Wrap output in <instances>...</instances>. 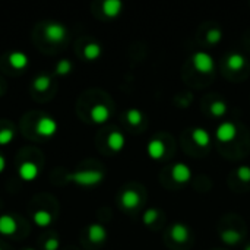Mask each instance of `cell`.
<instances>
[{
	"label": "cell",
	"mask_w": 250,
	"mask_h": 250,
	"mask_svg": "<svg viewBox=\"0 0 250 250\" xmlns=\"http://www.w3.org/2000/svg\"><path fill=\"white\" fill-rule=\"evenodd\" d=\"M66 179L79 186H97L104 180V174L98 170H82L67 174Z\"/></svg>",
	"instance_id": "cell-1"
},
{
	"label": "cell",
	"mask_w": 250,
	"mask_h": 250,
	"mask_svg": "<svg viewBox=\"0 0 250 250\" xmlns=\"http://www.w3.org/2000/svg\"><path fill=\"white\" fill-rule=\"evenodd\" d=\"M44 37L48 42L59 44L67 38V28L60 22H50L44 29Z\"/></svg>",
	"instance_id": "cell-2"
},
{
	"label": "cell",
	"mask_w": 250,
	"mask_h": 250,
	"mask_svg": "<svg viewBox=\"0 0 250 250\" xmlns=\"http://www.w3.org/2000/svg\"><path fill=\"white\" fill-rule=\"evenodd\" d=\"M192 62H193V66L198 72L201 73H209L214 70V59L209 53L207 51H196L193 53L192 56Z\"/></svg>",
	"instance_id": "cell-3"
},
{
	"label": "cell",
	"mask_w": 250,
	"mask_h": 250,
	"mask_svg": "<svg viewBox=\"0 0 250 250\" xmlns=\"http://www.w3.org/2000/svg\"><path fill=\"white\" fill-rule=\"evenodd\" d=\"M57 127H59V126H57V122H56L53 117L45 116V117H41V119L38 120L35 130H37V133H38L40 136L51 138V136H54V135H56Z\"/></svg>",
	"instance_id": "cell-4"
},
{
	"label": "cell",
	"mask_w": 250,
	"mask_h": 250,
	"mask_svg": "<svg viewBox=\"0 0 250 250\" xmlns=\"http://www.w3.org/2000/svg\"><path fill=\"white\" fill-rule=\"evenodd\" d=\"M18 174H19L21 180L29 183V182H34L38 177L40 167L35 163H32V161H23L19 166V168H18Z\"/></svg>",
	"instance_id": "cell-5"
},
{
	"label": "cell",
	"mask_w": 250,
	"mask_h": 250,
	"mask_svg": "<svg viewBox=\"0 0 250 250\" xmlns=\"http://www.w3.org/2000/svg\"><path fill=\"white\" fill-rule=\"evenodd\" d=\"M217 139L221 142H230L236 138L237 135V126L233 122H223L218 127H217Z\"/></svg>",
	"instance_id": "cell-6"
},
{
	"label": "cell",
	"mask_w": 250,
	"mask_h": 250,
	"mask_svg": "<svg viewBox=\"0 0 250 250\" xmlns=\"http://www.w3.org/2000/svg\"><path fill=\"white\" fill-rule=\"evenodd\" d=\"M171 177H173L177 183H180V185L188 183V182L192 179V170H190V167H189L188 164H185V163H177V164H174L173 168H171Z\"/></svg>",
	"instance_id": "cell-7"
},
{
	"label": "cell",
	"mask_w": 250,
	"mask_h": 250,
	"mask_svg": "<svg viewBox=\"0 0 250 250\" xmlns=\"http://www.w3.org/2000/svg\"><path fill=\"white\" fill-rule=\"evenodd\" d=\"M170 237H171L173 242H176V243H179V245H183V243H186V242L189 240L190 231H189V229H188L186 224H183V223H176V224H173L171 229H170Z\"/></svg>",
	"instance_id": "cell-8"
},
{
	"label": "cell",
	"mask_w": 250,
	"mask_h": 250,
	"mask_svg": "<svg viewBox=\"0 0 250 250\" xmlns=\"http://www.w3.org/2000/svg\"><path fill=\"white\" fill-rule=\"evenodd\" d=\"M141 198L136 190L133 189H126L122 196H120V204L125 209H136L139 207Z\"/></svg>",
	"instance_id": "cell-9"
},
{
	"label": "cell",
	"mask_w": 250,
	"mask_h": 250,
	"mask_svg": "<svg viewBox=\"0 0 250 250\" xmlns=\"http://www.w3.org/2000/svg\"><path fill=\"white\" fill-rule=\"evenodd\" d=\"M88 239L94 245H101L107 240V230L101 224H91L88 227Z\"/></svg>",
	"instance_id": "cell-10"
},
{
	"label": "cell",
	"mask_w": 250,
	"mask_h": 250,
	"mask_svg": "<svg viewBox=\"0 0 250 250\" xmlns=\"http://www.w3.org/2000/svg\"><path fill=\"white\" fill-rule=\"evenodd\" d=\"M89 116H91V120H92L94 123L103 125V123H105V122L110 119V110H108V107L104 105V104H95V105L91 108Z\"/></svg>",
	"instance_id": "cell-11"
},
{
	"label": "cell",
	"mask_w": 250,
	"mask_h": 250,
	"mask_svg": "<svg viewBox=\"0 0 250 250\" xmlns=\"http://www.w3.org/2000/svg\"><path fill=\"white\" fill-rule=\"evenodd\" d=\"M16 230H18V223L12 215H9V214L0 215V234L12 236L16 233Z\"/></svg>",
	"instance_id": "cell-12"
},
{
	"label": "cell",
	"mask_w": 250,
	"mask_h": 250,
	"mask_svg": "<svg viewBox=\"0 0 250 250\" xmlns=\"http://www.w3.org/2000/svg\"><path fill=\"white\" fill-rule=\"evenodd\" d=\"M226 63H227V66H229L230 70L239 72V70H242L246 66V57L242 53H239V51H233V53H230L227 56Z\"/></svg>",
	"instance_id": "cell-13"
},
{
	"label": "cell",
	"mask_w": 250,
	"mask_h": 250,
	"mask_svg": "<svg viewBox=\"0 0 250 250\" xmlns=\"http://www.w3.org/2000/svg\"><path fill=\"white\" fill-rule=\"evenodd\" d=\"M146 152L151 158L160 160L166 154V144L160 139H151L146 145Z\"/></svg>",
	"instance_id": "cell-14"
},
{
	"label": "cell",
	"mask_w": 250,
	"mask_h": 250,
	"mask_svg": "<svg viewBox=\"0 0 250 250\" xmlns=\"http://www.w3.org/2000/svg\"><path fill=\"white\" fill-rule=\"evenodd\" d=\"M125 144H126V139H125V135L119 130H113L108 138H107V145L111 151L114 152H119L125 148Z\"/></svg>",
	"instance_id": "cell-15"
},
{
	"label": "cell",
	"mask_w": 250,
	"mask_h": 250,
	"mask_svg": "<svg viewBox=\"0 0 250 250\" xmlns=\"http://www.w3.org/2000/svg\"><path fill=\"white\" fill-rule=\"evenodd\" d=\"M9 63L13 69H18V70H22L28 66L29 63V59L28 56L23 53V51H12L9 54Z\"/></svg>",
	"instance_id": "cell-16"
},
{
	"label": "cell",
	"mask_w": 250,
	"mask_h": 250,
	"mask_svg": "<svg viewBox=\"0 0 250 250\" xmlns=\"http://www.w3.org/2000/svg\"><path fill=\"white\" fill-rule=\"evenodd\" d=\"M192 139L198 146H202V148H207L211 144V135L204 127H195L192 130Z\"/></svg>",
	"instance_id": "cell-17"
},
{
	"label": "cell",
	"mask_w": 250,
	"mask_h": 250,
	"mask_svg": "<svg viewBox=\"0 0 250 250\" xmlns=\"http://www.w3.org/2000/svg\"><path fill=\"white\" fill-rule=\"evenodd\" d=\"M123 3L120 0H105L103 3V12L108 18H116L122 13Z\"/></svg>",
	"instance_id": "cell-18"
},
{
	"label": "cell",
	"mask_w": 250,
	"mask_h": 250,
	"mask_svg": "<svg viewBox=\"0 0 250 250\" xmlns=\"http://www.w3.org/2000/svg\"><path fill=\"white\" fill-rule=\"evenodd\" d=\"M32 220L38 227H48L53 223V214L45 209H38L32 214Z\"/></svg>",
	"instance_id": "cell-19"
},
{
	"label": "cell",
	"mask_w": 250,
	"mask_h": 250,
	"mask_svg": "<svg viewBox=\"0 0 250 250\" xmlns=\"http://www.w3.org/2000/svg\"><path fill=\"white\" fill-rule=\"evenodd\" d=\"M103 54V47L98 42H89L83 47V57L89 62L97 60Z\"/></svg>",
	"instance_id": "cell-20"
},
{
	"label": "cell",
	"mask_w": 250,
	"mask_h": 250,
	"mask_svg": "<svg viewBox=\"0 0 250 250\" xmlns=\"http://www.w3.org/2000/svg\"><path fill=\"white\" fill-rule=\"evenodd\" d=\"M50 85H51V78L48 75H38L32 81V86L38 92H45L50 88Z\"/></svg>",
	"instance_id": "cell-21"
},
{
	"label": "cell",
	"mask_w": 250,
	"mask_h": 250,
	"mask_svg": "<svg viewBox=\"0 0 250 250\" xmlns=\"http://www.w3.org/2000/svg\"><path fill=\"white\" fill-rule=\"evenodd\" d=\"M240 239H242L240 233H239V231H236V230H231V229L224 230V231L221 233V240H223L224 243L230 245V246L237 245V243L240 242Z\"/></svg>",
	"instance_id": "cell-22"
},
{
	"label": "cell",
	"mask_w": 250,
	"mask_h": 250,
	"mask_svg": "<svg viewBox=\"0 0 250 250\" xmlns=\"http://www.w3.org/2000/svg\"><path fill=\"white\" fill-rule=\"evenodd\" d=\"M126 119H127V122H129L132 126H139V125L142 123V120H144V114H142V111L138 110V108H129V110L126 111Z\"/></svg>",
	"instance_id": "cell-23"
},
{
	"label": "cell",
	"mask_w": 250,
	"mask_h": 250,
	"mask_svg": "<svg viewBox=\"0 0 250 250\" xmlns=\"http://www.w3.org/2000/svg\"><path fill=\"white\" fill-rule=\"evenodd\" d=\"M73 69V63L67 59H62L57 64H56V75L59 76H64V75H69Z\"/></svg>",
	"instance_id": "cell-24"
},
{
	"label": "cell",
	"mask_w": 250,
	"mask_h": 250,
	"mask_svg": "<svg viewBox=\"0 0 250 250\" xmlns=\"http://www.w3.org/2000/svg\"><path fill=\"white\" fill-rule=\"evenodd\" d=\"M227 113V104L221 100H217L211 104V114L215 117H223Z\"/></svg>",
	"instance_id": "cell-25"
},
{
	"label": "cell",
	"mask_w": 250,
	"mask_h": 250,
	"mask_svg": "<svg viewBox=\"0 0 250 250\" xmlns=\"http://www.w3.org/2000/svg\"><path fill=\"white\" fill-rule=\"evenodd\" d=\"M221 38H223V31L220 29V28H211L208 32H207V35H205V40H207V42L208 44H218L220 41H221Z\"/></svg>",
	"instance_id": "cell-26"
},
{
	"label": "cell",
	"mask_w": 250,
	"mask_h": 250,
	"mask_svg": "<svg viewBox=\"0 0 250 250\" xmlns=\"http://www.w3.org/2000/svg\"><path fill=\"white\" fill-rule=\"evenodd\" d=\"M15 139V130L7 127L0 130V146H6L9 144H12V141Z\"/></svg>",
	"instance_id": "cell-27"
},
{
	"label": "cell",
	"mask_w": 250,
	"mask_h": 250,
	"mask_svg": "<svg viewBox=\"0 0 250 250\" xmlns=\"http://www.w3.org/2000/svg\"><path fill=\"white\" fill-rule=\"evenodd\" d=\"M157 218H158V211H157V209H154V208H151V209L145 211V214H144V217H142V220H144V223H145L146 226L154 224V223L157 221Z\"/></svg>",
	"instance_id": "cell-28"
},
{
	"label": "cell",
	"mask_w": 250,
	"mask_h": 250,
	"mask_svg": "<svg viewBox=\"0 0 250 250\" xmlns=\"http://www.w3.org/2000/svg\"><path fill=\"white\" fill-rule=\"evenodd\" d=\"M237 177L243 182V183H249L250 182V167L249 166H242L237 168L236 171Z\"/></svg>",
	"instance_id": "cell-29"
},
{
	"label": "cell",
	"mask_w": 250,
	"mask_h": 250,
	"mask_svg": "<svg viewBox=\"0 0 250 250\" xmlns=\"http://www.w3.org/2000/svg\"><path fill=\"white\" fill-rule=\"evenodd\" d=\"M60 248V240L57 237H50L44 243V250H59Z\"/></svg>",
	"instance_id": "cell-30"
},
{
	"label": "cell",
	"mask_w": 250,
	"mask_h": 250,
	"mask_svg": "<svg viewBox=\"0 0 250 250\" xmlns=\"http://www.w3.org/2000/svg\"><path fill=\"white\" fill-rule=\"evenodd\" d=\"M4 168H6V158L0 154V174L4 171Z\"/></svg>",
	"instance_id": "cell-31"
},
{
	"label": "cell",
	"mask_w": 250,
	"mask_h": 250,
	"mask_svg": "<svg viewBox=\"0 0 250 250\" xmlns=\"http://www.w3.org/2000/svg\"><path fill=\"white\" fill-rule=\"evenodd\" d=\"M245 250H250V245H248V246L245 248Z\"/></svg>",
	"instance_id": "cell-32"
},
{
	"label": "cell",
	"mask_w": 250,
	"mask_h": 250,
	"mask_svg": "<svg viewBox=\"0 0 250 250\" xmlns=\"http://www.w3.org/2000/svg\"><path fill=\"white\" fill-rule=\"evenodd\" d=\"M25 250H34V249H25Z\"/></svg>",
	"instance_id": "cell-33"
},
{
	"label": "cell",
	"mask_w": 250,
	"mask_h": 250,
	"mask_svg": "<svg viewBox=\"0 0 250 250\" xmlns=\"http://www.w3.org/2000/svg\"><path fill=\"white\" fill-rule=\"evenodd\" d=\"M0 250H1V249H0Z\"/></svg>",
	"instance_id": "cell-34"
}]
</instances>
